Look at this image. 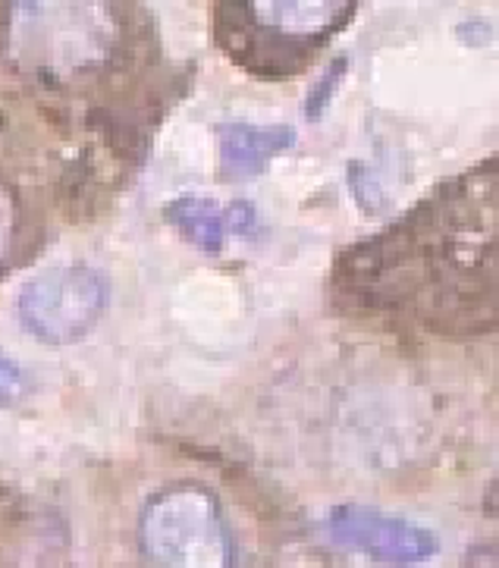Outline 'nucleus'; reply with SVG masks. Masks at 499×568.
Instances as JSON below:
<instances>
[{
    "label": "nucleus",
    "mask_w": 499,
    "mask_h": 568,
    "mask_svg": "<svg viewBox=\"0 0 499 568\" xmlns=\"http://www.w3.org/2000/svg\"><path fill=\"white\" fill-rule=\"evenodd\" d=\"M120 48L111 0H7V54L41 85H79Z\"/></svg>",
    "instance_id": "obj_1"
},
{
    "label": "nucleus",
    "mask_w": 499,
    "mask_h": 568,
    "mask_svg": "<svg viewBox=\"0 0 499 568\" xmlns=\"http://www.w3.org/2000/svg\"><path fill=\"white\" fill-rule=\"evenodd\" d=\"M139 544L151 568H233L236 559L221 506L198 484L151 496L139 515Z\"/></svg>",
    "instance_id": "obj_2"
},
{
    "label": "nucleus",
    "mask_w": 499,
    "mask_h": 568,
    "mask_svg": "<svg viewBox=\"0 0 499 568\" xmlns=\"http://www.w3.org/2000/svg\"><path fill=\"white\" fill-rule=\"evenodd\" d=\"M108 276L89 264H67L38 274L19 295V317L41 343L67 346L82 339L108 308Z\"/></svg>",
    "instance_id": "obj_3"
},
{
    "label": "nucleus",
    "mask_w": 499,
    "mask_h": 568,
    "mask_svg": "<svg viewBox=\"0 0 499 568\" xmlns=\"http://www.w3.org/2000/svg\"><path fill=\"white\" fill-rule=\"evenodd\" d=\"M327 534L333 544L389 568L425 566L427 559L440 552V540L434 531L368 506H336L327 515Z\"/></svg>",
    "instance_id": "obj_4"
},
{
    "label": "nucleus",
    "mask_w": 499,
    "mask_h": 568,
    "mask_svg": "<svg viewBox=\"0 0 499 568\" xmlns=\"http://www.w3.org/2000/svg\"><path fill=\"white\" fill-rule=\"evenodd\" d=\"M261 36L286 44H315L336 32L355 0H242Z\"/></svg>",
    "instance_id": "obj_5"
},
{
    "label": "nucleus",
    "mask_w": 499,
    "mask_h": 568,
    "mask_svg": "<svg viewBox=\"0 0 499 568\" xmlns=\"http://www.w3.org/2000/svg\"><path fill=\"white\" fill-rule=\"evenodd\" d=\"M296 145V129L274 123H221L217 148H221V170L226 180H255L267 164Z\"/></svg>",
    "instance_id": "obj_6"
},
{
    "label": "nucleus",
    "mask_w": 499,
    "mask_h": 568,
    "mask_svg": "<svg viewBox=\"0 0 499 568\" xmlns=\"http://www.w3.org/2000/svg\"><path fill=\"white\" fill-rule=\"evenodd\" d=\"M166 223L204 255H221L230 236V211L202 195H183L166 204Z\"/></svg>",
    "instance_id": "obj_7"
},
{
    "label": "nucleus",
    "mask_w": 499,
    "mask_h": 568,
    "mask_svg": "<svg viewBox=\"0 0 499 568\" xmlns=\"http://www.w3.org/2000/svg\"><path fill=\"white\" fill-rule=\"evenodd\" d=\"M343 73H346V60H343V57H339V63H330V67L320 73V79H317L315 85H312V92H308V101H305V116H308V120H320L324 111L330 108L333 94L339 89Z\"/></svg>",
    "instance_id": "obj_8"
},
{
    "label": "nucleus",
    "mask_w": 499,
    "mask_h": 568,
    "mask_svg": "<svg viewBox=\"0 0 499 568\" xmlns=\"http://www.w3.org/2000/svg\"><path fill=\"white\" fill-rule=\"evenodd\" d=\"M22 386H26V377H22L19 365L10 355L0 352V408L17 403L19 396H22Z\"/></svg>",
    "instance_id": "obj_9"
},
{
    "label": "nucleus",
    "mask_w": 499,
    "mask_h": 568,
    "mask_svg": "<svg viewBox=\"0 0 499 568\" xmlns=\"http://www.w3.org/2000/svg\"><path fill=\"white\" fill-rule=\"evenodd\" d=\"M13 239H17V202H13V195L0 185V261L7 257Z\"/></svg>",
    "instance_id": "obj_10"
},
{
    "label": "nucleus",
    "mask_w": 499,
    "mask_h": 568,
    "mask_svg": "<svg viewBox=\"0 0 499 568\" xmlns=\"http://www.w3.org/2000/svg\"><path fill=\"white\" fill-rule=\"evenodd\" d=\"M226 211H230V230H233V233H240V236L245 239L255 236V230H258V211H255L252 204L233 202Z\"/></svg>",
    "instance_id": "obj_11"
}]
</instances>
